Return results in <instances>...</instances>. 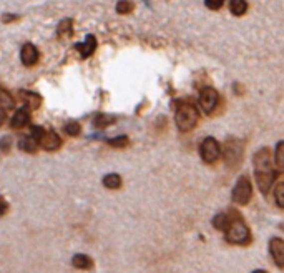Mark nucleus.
<instances>
[{"instance_id":"obj_32","label":"nucleus","mask_w":284,"mask_h":273,"mask_svg":"<svg viewBox=\"0 0 284 273\" xmlns=\"http://www.w3.org/2000/svg\"><path fill=\"white\" fill-rule=\"evenodd\" d=\"M281 228H283V230H284V225H281Z\"/></svg>"},{"instance_id":"obj_10","label":"nucleus","mask_w":284,"mask_h":273,"mask_svg":"<svg viewBox=\"0 0 284 273\" xmlns=\"http://www.w3.org/2000/svg\"><path fill=\"white\" fill-rule=\"evenodd\" d=\"M40 145H42L45 150H57V148H60V145H62V140H60V137L57 135V133L53 132H45L42 138H40Z\"/></svg>"},{"instance_id":"obj_23","label":"nucleus","mask_w":284,"mask_h":273,"mask_svg":"<svg viewBox=\"0 0 284 273\" xmlns=\"http://www.w3.org/2000/svg\"><path fill=\"white\" fill-rule=\"evenodd\" d=\"M108 143H110L112 147H118V148L127 147V145H128V137H125V135L115 137V138H112V140H108Z\"/></svg>"},{"instance_id":"obj_4","label":"nucleus","mask_w":284,"mask_h":273,"mask_svg":"<svg viewBox=\"0 0 284 273\" xmlns=\"http://www.w3.org/2000/svg\"><path fill=\"white\" fill-rule=\"evenodd\" d=\"M243 152H244V145L241 140H238V138H228L226 143H224V152H223L226 165L236 168L243 160Z\"/></svg>"},{"instance_id":"obj_6","label":"nucleus","mask_w":284,"mask_h":273,"mask_svg":"<svg viewBox=\"0 0 284 273\" xmlns=\"http://www.w3.org/2000/svg\"><path fill=\"white\" fill-rule=\"evenodd\" d=\"M199 155H201L204 163H214L221 155V147L213 137H208L199 143Z\"/></svg>"},{"instance_id":"obj_21","label":"nucleus","mask_w":284,"mask_h":273,"mask_svg":"<svg viewBox=\"0 0 284 273\" xmlns=\"http://www.w3.org/2000/svg\"><path fill=\"white\" fill-rule=\"evenodd\" d=\"M133 10V3L130 0H120L117 3V12L118 13H130Z\"/></svg>"},{"instance_id":"obj_20","label":"nucleus","mask_w":284,"mask_h":273,"mask_svg":"<svg viewBox=\"0 0 284 273\" xmlns=\"http://www.w3.org/2000/svg\"><path fill=\"white\" fill-rule=\"evenodd\" d=\"M22 95H23V100L27 102L32 108H37V107L40 105V97H38V95H35V93L25 92V93H22Z\"/></svg>"},{"instance_id":"obj_5","label":"nucleus","mask_w":284,"mask_h":273,"mask_svg":"<svg viewBox=\"0 0 284 273\" xmlns=\"http://www.w3.org/2000/svg\"><path fill=\"white\" fill-rule=\"evenodd\" d=\"M231 197H233V202L238 203V205H246V203H249V200H251L253 197V187L246 175L238 178L236 185L233 188Z\"/></svg>"},{"instance_id":"obj_26","label":"nucleus","mask_w":284,"mask_h":273,"mask_svg":"<svg viewBox=\"0 0 284 273\" xmlns=\"http://www.w3.org/2000/svg\"><path fill=\"white\" fill-rule=\"evenodd\" d=\"M224 0H204V5H206L209 10H219L223 7Z\"/></svg>"},{"instance_id":"obj_24","label":"nucleus","mask_w":284,"mask_h":273,"mask_svg":"<svg viewBox=\"0 0 284 273\" xmlns=\"http://www.w3.org/2000/svg\"><path fill=\"white\" fill-rule=\"evenodd\" d=\"M65 132H67L68 135H72V137L78 135V133H80V125L77 122H68L67 125H65Z\"/></svg>"},{"instance_id":"obj_3","label":"nucleus","mask_w":284,"mask_h":273,"mask_svg":"<svg viewBox=\"0 0 284 273\" xmlns=\"http://www.w3.org/2000/svg\"><path fill=\"white\" fill-rule=\"evenodd\" d=\"M224 238H226L228 243H233V245H246L251 240V232L239 217L231 218L228 228L224 230Z\"/></svg>"},{"instance_id":"obj_16","label":"nucleus","mask_w":284,"mask_h":273,"mask_svg":"<svg viewBox=\"0 0 284 273\" xmlns=\"http://www.w3.org/2000/svg\"><path fill=\"white\" fill-rule=\"evenodd\" d=\"M72 265L75 268H92V258L87 257V255H83V253H78V255H75L73 257V260H72Z\"/></svg>"},{"instance_id":"obj_18","label":"nucleus","mask_w":284,"mask_h":273,"mask_svg":"<svg viewBox=\"0 0 284 273\" xmlns=\"http://www.w3.org/2000/svg\"><path fill=\"white\" fill-rule=\"evenodd\" d=\"M274 160H276V165L279 170L284 172V142H279L276 145V150H274Z\"/></svg>"},{"instance_id":"obj_25","label":"nucleus","mask_w":284,"mask_h":273,"mask_svg":"<svg viewBox=\"0 0 284 273\" xmlns=\"http://www.w3.org/2000/svg\"><path fill=\"white\" fill-rule=\"evenodd\" d=\"M115 118L113 117H108V115H98L97 117V127H108L110 123H113Z\"/></svg>"},{"instance_id":"obj_9","label":"nucleus","mask_w":284,"mask_h":273,"mask_svg":"<svg viewBox=\"0 0 284 273\" xmlns=\"http://www.w3.org/2000/svg\"><path fill=\"white\" fill-rule=\"evenodd\" d=\"M20 57H22V62L27 67H32L38 62V50L33 43H25L22 47V52H20Z\"/></svg>"},{"instance_id":"obj_17","label":"nucleus","mask_w":284,"mask_h":273,"mask_svg":"<svg viewBox=\"0 0 284 273\" xmlns=\"http://www.w3.org/2000/svg\"><path fill=\"white\" fill-rule=\"evenodd\" d=\"M18 147H20V150H22V152L33 153L35 150H37V140H35L33 137H25V138L20 140Z\"/></svg>"},{"instance_id":"obj_27","label":"nucleus","mask_w":284,"mask_h":273,"mask_svg":"<svg viewBox=\"0 0 284 273\" xmlns=\"http://www.w3.org/2000/svg\"><path fill=\"white\" fill-rule=\"evenodd\" d=\"M10 148H12V138H10V137H3L2 140H0V152L7 153Z\"/></svg>"},{"instance_id":"obj_7","label":"nucleus","mask_w":284,"mask_h":273,"mask_svg":"<svg viewBox=\"0 0 284 273\" xmlns=\"http://www.w3.org/2000/svg\"><path fill=\"white\" fill-rule=\"evenodd\" d=\"M218 102H219V95L213 87H204L203 90L199 92V107H201V110L206 113V115H211L214 112Z\"/></svg>"},{"instance_id":"obj_31","label":"nucleus","mask_w":284,"mask_h":273,"mask_svg":"<svg viewBox=\"0 0 284 273\" xmlns=\"http://www.w3.org/2000/svg\"><path fill=\"white\" fill-rule=\"evenodd\" d=\"M3 120H5V112L2 110V108H0V125L3 123Z\"/></svg>"},{"instance_id":"obj_29","label":"nucleus","mask_w":284,"mask_h":273,"mask_svg":"<svg viewBox=\"0 0 284 273\" xmlns=\"http://www.w3.org/2000/svg\"><path fill=\"white\" fill-rule=\"evenodd\" d=\"M32 133H33V138L35 140H40V138H42V135L45 133V130L42 127H33L32 128Z\"/></svg>"},{"instance_id":"obj_2","label":"nucleus","mask_w":284,"mask_h":273,"mask_svg":"<svg viewBox=\"0 0 284 273\" xmlns=\"http://www.w3.org/2000/svg\"><path fill=\"white\" fill-rule=\"evenodd\" d=\"M199 118V113L196 110V107L191 102L181 100L176 107V115H174V122L179 132H189L196 127Z\"/></svg>"},{"instance_id":"obj_1","label":"nucleus","mask_w":284,"mask_h":273,"mask_svg":"<svg viewBox=\"0 0 284 273\" xmlns=\"http://www.w3.org/2000/svg\"><path fill=\"white\" fill-rule=\"evenodd\" d=\"M253 163H254V173H256L258 188L263 193H268V190L271 188L273 182H274V177H276V173L273 170L271 152H269V148H261L259 152L254 153Z\"/></svg>"},{"instance_id":"obj_30","label":"nucleus","mask_w":284,"mask_h":273,"mask_svg":"<svg viewBox=\"0 0 284 273\" xmlns=\"http://www.w3.org/2000/svg\"><path fill=\"white\" fill-rule=\"evenodd\" d=\"M7 208H8L7 202H5L2 197H0V215H3V213L7 212Z\"/></svg>"},{"instance_id":"obj_12","label":"nucleus","mask_w":284,"mask_h":273,"mask_svg":"<svg viewBox=\"0 0 284 273\" xmlns=\"http://www.w3.org/2000/svg\"><path fill=\"white\" fill-rule=\"evenodd\" d=\"M78 48H80V52H82V57L83 58L90 57L95 52V48H97V38H95L93 35H87L85 42Z\"/></svg>"},{"instance_id":"obj_22","label":"nucleus","mask_w":284,"mask_h":273,"mask_svg":"<svg viewBox=\"0 0 284 273\" xmlns=\"http://www.w3.org/2000/svg\"><path fill=\"white\" fill-rule=\"evenodd\" d=\"M12 105H13V100H12V97H10V93L5 90H0V107L10 108Z\"/></svg>"},{"instance_id":"obj_28","label":"nucleus","mask_w":284,"mask_h":273,"mask_svg":"<svg viewBox=\"0 0 284 273\" xmlns=\"http://www.w3.org/2000/svg\"><path fill=\"white\" fill-rule=\"evenodd\" d=\"M70 27H72V20H63V22L58 25L57 32L60 33V35H62V33H65V32L70 33Z\"/></svg>"},{"instance_id":"obj_19","label":"nucleus","mask_w":284,"mask_h":273,"mask_svg":"<svg viewBox=\"0 0 284 273\" xmlns=\"http://www.w3.org/2000/svg\"><path fill=\"white\" fill-rule=\"evenodd\" d=\"M274 202H276L278 207L284 208V180L279 182L274 188Z\"/></svg>"},{"instance_id":"obj_13","label":"nucleus","mask_w":284,"mask_h":273,"mask_svg":"<svg viewBox=\"0 0 284 273\" xmlns=\"http://www.w3.org/2000/svg\"><path fill=\"white\" fill-rule=\"evenodd\" d=\"M229 10H231L233 15H236V17L244 15L248 10L246 0H231V2H229Z\"/></svg>"},{"instance_id":"obj_8","label":"nucleus","mask_w":284,"mask_h":273,"mask_svg":"<svg viewBox=\"0 0 284 273\" xmlns=\"http://www.w3.org/2000/svg\"><path fill=\"white\" fill-rule=\"evenodd\" d=\"M269 252H271L273 262L278 268H284V240L274 237L269 240Z\"/></svg>"},{"instance_id":"obj_14","label":"nucleus","mask_w":284,"mask_h":273,"mask_svg":"<svg viewBox=\"0 0 284 273\" xmlns=\"http://www.w3.org/2000/svg\"><path fill=\"white\" fill-rule=\"evenodd\" d=\"M103 185L110 190H117V188L122 187V177L117 175V173H108L103 178Z\"/></svg>"},{"instance_id":"obj_11","label":"nucleus","mask_w":284,"mask_h":273,"mask_svg":"<svg viewBox=\"0 0 284 273\" xmlns=\"http://www.w3.org/2000/svg\"><path fill=\"white\" fill-rule=\"evenodd\" d=\"M30 120V115H28V110L27 108H20V110L15 112V115L12 117V120H10V125L13 128H22L28 123Z\"/></svg>"},{"instance_id":"obj_15","label":"nucleus","mask_w":284,"mask_h":273,"mask_svg":"<svg viewBox=\"0 0 284 273\" xmlns=\"http://www.w3.org/2000/svg\"><path fill=\"white\" fill-rule=\"evenodd\" d=\"M229 222H231V217L229 215H226V213H218V215L213 218V227L216 228V230L224 232L228 228Z\"/></svg>"}]
</instances>
